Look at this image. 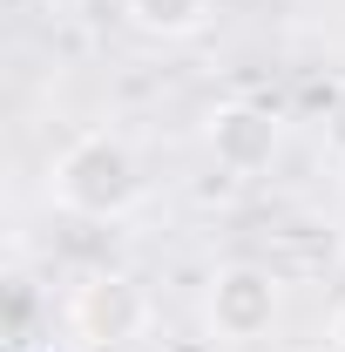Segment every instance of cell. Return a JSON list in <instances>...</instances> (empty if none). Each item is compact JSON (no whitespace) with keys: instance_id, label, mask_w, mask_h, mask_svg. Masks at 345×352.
<instances>
[{"instance_id":"1","label":"cell","mask_w":345,"mask_h":352,"mask_svg":"<svg viewBox=\"0 0 345 352\" xmlns=\"http://www.w3.org/2000/svg\"><path fill=\"white\" fill-rule=\"evenodd\" d=\"M47 197H54L68 217H95V223L129 217L135 197H142V163H135V149L122 135L88 129L47 163Z\"/></svg>"},{"instance_id":"2","label":"cell","mask_w":345,"mask_h":352,"mask_svg":"<svg viewBox=\"0 0 345 352\" xmlns=\"http://www.w3.org/2000/svg\"><path fill=\"white\" fill-rule=\"evenodd\" d=\"M278 305H285V285L271 264H216L210 292H203V325H210L216 346H258L264 332L278 325Z\"/></svg>"},{"instance_id":"3","label":"cell","mask_w":345,"mask_h":352,"mask_svg":"<svg viewBox=\"0 0 345 352\" xmlns=\"http://www.w3.org/2000/svg\"><path fill=\"white\" fill-rule=\"evenodd\" d=\"M68 332L88 352H129L149 332V292L129 271H88L68 292Z\"/></svg>"},{"instance_id":"4","label":"cell","mask_w":345,"mask_h":352,"mask_svg":"<svg viewBox=\"0 0 345 352\" xmlns=\"http://www.w3.org/2000/svg\"><path fill=\"white\" fill-rule=\"evenodd\" d=\"M203 142L230 176H258V170H271V156L285 142V122L251 95H230V102H216L203 116Z\"/></svg>"},{"instance_id":"5","label":"cell","mask_w":345,"mask_h":352,"mask_svg":"<svg viewBox=\"0 0 345 352\" xmlns=\"http://www.w3.org/2000/svg\"><path fill=\"white\" fill-rule=\"evenodd\" d=\"M122 7L142 34H163V41H183L210 21V0H122Z\"/></svg>"},{"instance_id":"6","label":"cell","mask_w":345,"mask_h":352,"mask_svg":"<svg viewBox=\"0 0 345 352\" xmlns=\"http://www.w3.org/2000/svg\"><path fill=\"white\" fill-rule=\"evenodd\" d=\"M325 142L345 156V82L332 88V102H325Z\"/></svg>"},{"instance_id":"7","label":"cell","mask_w":345,"mask_h":352,"mask_svg":"<svg viewBox=\"0 0 345 352\" xmlns=\"http://www.w3.org/2000/svg\"><path fill=\"white\" fill-rule=\"evenodd\" d=\"M325 352H345V298L332 305V318H325Z\"/></svg>"},{"instance_id":"8","label":"cell","mask_w":345,"mask_h":352,"mask_svg":"<svg viewBox=\"0 0 345 352\" xmlns=\"http://www.w3.org/2000/svg\"><path fill=\"white\" fill-rule=\"evenodd\" d=\"M291 352H318V346H291Z\"/></svg>"}]
</instances>
